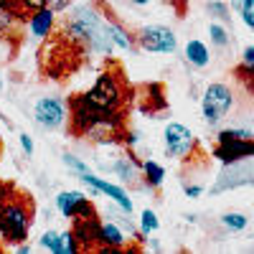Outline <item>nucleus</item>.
Segmentation results:
<instances>
[{
	"instance_id": "nucleus-1",
	"label": "nucleus",
	"mask_w": 254,
	"mask_h": 254,
	"mask_svg": "<svg viewBox=\"0 0 254 254\" xmlns=\"http://www.w3.org/2000/svg\"><path fill=\"white\" fill-rule=\"evenodd\" d=\"M31 229V208L23 198H0V237L8 244H23Z\"/></svg>"
},
{
	"instance_id": "nucleus-2",
	"label": "nucleus",
	"mask_w": 254,
	"mask_h": 254,
	"mask_svg": "<svg viewBox=\"0 0 254 254\" xmlns=\"http://www.w3.org/2000/svg\"><path fill=\"white\" fill-rule=\"evenodd\" d=\"M234 107V92H231L226 84H208L203 99H201V112L208 127H216Z\"/></svg>"
},
{
	"instance_id": "nucleus-3",
	"label": "nucleus",
	"mask_w": 254,
	"mask_h": 254,
	"mask_svg": "<svg viewBox=\"0 0 254 254\" xmlns=\"http://www.w3.org/2000/svg\"><path fill=\"white\" fill-rule=\"evenodd\" d=\"M81 99L92 104V107L97 110H107V112H117L122 107V87H120V81L112 76V74H99L97 81H94V87L87 92V94H81Z\"/></svg>"
},
{
	"instance_id": "nucleus-4",
	"label": "nucleus",
	"mask_w": 254,
	"mask_h": 254,
	"mask_svg": "<svg viewBox=\"0 0 254 254\" xmlns=\"http://www.w3.org/2000/svg\"><path fill=\"white\" fill-rule=\"evenodd\" d=\"M104 20L94 13L92 5H79L71 10L69 20H66V36L76 44H92V38L102 31Z\"/></svg>"
},
{
	"instance_id": "nucleus-5",
	"label": "nucleus",
	"mask_w": 254,
	"mask_h": 254,
	"mask_svg": "<svg viewBox=\"0 0 254 254\" xmlns=\"http://www.w3.org/2000/svg\"><path fill=\"white\" fill-rule=\"evenodd\" d=\"M137 44L142 51H150V54H173L178 49V38L165 26H145L137 33Z\"/></svg>"
},
{
	"instance_id": "nucleus-6",
	"label": "nucleus",
	"mask_w": 254,
	"mask_h": 254,
	"mask_svg": "<svg viewBox=\"0 0 254 254\" xmlns=\"http://www.w3.org/2000/svg\"><path fill=\"white\" fill-rule=\"evenodd\" d=\"M33 117L36 122L44 127V130H59V127L66 122L69 112H66V104L59 97H41L33 107Z\"/></svg>"
},
{
	"instance_id": "nucleus-7",
	"label": "nucleus",
	"mask_w": 254,
	"mask_h": 254,
	"mask_svg": "<svg viewBox=\"0 0 254 254\" xmlns=\"http://www.w3.org/2000/svg\"><path fill=\"white\" fill-rule=\"evenodd\" d=\"M221 163H237V160H247L254 158V140H239L231 135V130H221L219 132V147L214 153Z\"/></svg>"
},
{
	"instance_id": "nucleus-8",
	"label": "nucleus",
	"mask_w": 254,
	"mask_h": 254,
	"mask_svg": "<svg viewBox=\"0 0 254 254\" xmlns=\"http://www.w3.org/2000/svg\"><path fill=\"white\" fill-rule=\"evenodd\" d=\"M56 208L61 216L66 219H84V216H94V206L92 201L79 193V190H61L56 196Z\"/></svg>"
},
{
	"instance_id": "nucleus-9",
	"label": "nucleus",
	"mask_w": 254,
	"mask_h": 254,
	"mask_svg": "<svg viewBox=\"0 0 254 254\" xmlns=\"http://www.w3.org/2000/svg\"><path fill=\"white\" fill-rule=\"evenodd\" d=\"M79 178L87 183V186H92V193H104V196H110V198L122 208V214H132V201H130V196H127L120 186H115V183H110V181H104V178L94 176L92 171H87V173L79 176Z\"/></svg>"
},
{
	"instance_id": "nucleus-10",
	"label": "nucleus",
	"mask_w": 254,
	"mask_h": 254,
	"mask_svg": "<svg viewBox=\"0 0 254 254\" xmlns=\"http://www.w3.org/2000/svg\"><path fill=\"white\" fill-rule=\"evenodd\" d=\"M193 147V135L181 122H171L165 127V153L171 158H186Z\"/></svg>"
},
{
	"instance_id": "nucleus-11",
	"label": "nucleus",
	"mask_w": 254,
	"mask_h": 254,
	"mask_svg": "<svg viewBox=\"0 0 254 254\" xmlns=\"http://www.w3.org/2000/svg\"><path fill=\"white\" fill-rule=\"evenodd\" d=\"M99 224L97 216H84V219H74V237L79 242V249H94L99 247Z\"/></svg>"
},
{
	"instance_id": "nucleus-12",
	"label": "nucleus",
	"mask_w": 254,
	"mask_h": 254,
	"mask_svg": "<svg viewBox=\"0 0 254 254\" xmlns=\"http://www.w3.org/2000/svg\"><path fill=\"white\" fill-rule=\"evenodd\" d=\"M127 244L125 234H122V229L115 224V221H104L99 224V252H117Z\"/></svg>"
},
{
	"instance_id": "nucleus-13",
	"label": "nucleus",
	"mask_w": 254,
	"mask_h": 254,
	"mask_svg": "<svg viewBox=\"0 0 254 254\" xmlns=\"http://www.w3.org/2000/svg\"><path fill=\"white\" fill-rule=\"evenodd\" d=\"M54 20H56V13L46 5L41 10H33V15L28 18V28H31V36L33 38H46L51 36L54 31Z\"/></svg>"
},
{
	"instance_id": "nucleus-14",
	"label": "nucleus",
	"mask_w": 254,
	"mask_h": 254,
	"mask_svg": "<svg viewBox=\"0 0 254 254\" xmlns=\"http://www.w3.org/2000/svg\"><path fill=\"white\" fill-rule=\"evenodd\" d=\"M183 56L188 64H193L196 69H206L208 66V61H211V54H208V46L203 44V41L198 38H190L186 49H183Z\"/></svg>"
},
{
	"instance_id": "nucleus-15",
	"label": "nucleus",
	"mask_w": 254,
	"mask_h": 254,
	"mask_svg": "<svg viewBox=\"0 0 254 254\" xmlns=\"http://www.w3.org/2000/svg\"><path fill=\"white\" fill-rule=\"evenodd\" d=\"M104 31H107V36L112 38V44H115V46H120V49H125V51H130V49L135 46L132 36L127 33V31H125L122 26L112 23V20H104Z\"/></svg>"
},
{
	"instance_id": "nucleus-16",
	"label": "nucleus",
	"mask_w": 254,
	"mask_h": 254,
	"mask_svg": "<svg viewBox=\"0 0 254 254\" xmlns=\"http://www.w3.org/2000/svg\"><path fill=\"white\" fill-rule=\"evenodd\" d=\"M112 168H115V173L120 176L122 183H135L137 181V165H135V160L130 155H127V158H117Z\"/></svg>"
},
{
	"instance_id": "nucleus-17",
	"label": "nucleus",
	"mask_w": 254,
	"mask_h": 254,
	"mask_svg": "<svg viewBox=\"0 0 254 254\" xmlns=\"http://www.w3.org/2000/svg\"><path fill=\"white\" fill-rule=\"evenodd\" d=\"M142 173H145L147 186H153V188L163 186V181H165V168L160 163H155V160H145L142 163Z\"/></svg>"
},
{
	"instance_id": "nucleus-18",
	"label": "nucleus",
	"mask_w": 254,
	"mask_h": 254,
	"mask_svg": "<svg viewBox=\"0 0 254 254\" xmlns=\"http://www.w3.org/2000/svg\"><path fill=\"white\" fill-rule=\"evenodd\" d=\"M221 224H224V229H229V231H244V229L249 226V219H247L244 214H239V211H229V214L221 216Z\"/></svg>"
},
{
	"instance_id": "nucleus-19",
	"label": "nucleus",
	"mask_w": 254,
	"mask_h": 254,
	"mask_svg": "<svg viewBox=\"0 0 254 254\" xmlns=\"http://www.w3.org/2000/svg\"><path fill=\"white\" fill-rule=\"evenodd\" d=\"M208 38H211V44L219 46V49L229 46V31L221 23H208Z\"/></svg>"
},
{
	"instance_id": "nucleus-20",
	"label": "nucleus",
	"mask_w": 254,
	"mask_h": 254,
	"mask_svg": "<svg viewBox=\"0 0 254 254\" xmlns=\"http://www.w3.org/2000/svg\"><path fill=\"white\" fill-rule=\"evenodd\" d=\"M158 226H160V221H158V216H155V211L145 208L142 214H140V231L147 237V234H153V231H158Z\"/></svg>"
},
{
	"instance_id": "nucleus-21",
	"label": "nucleus",
	"mask_w": 254,
	"mask_h": 254,
	"mask_svg": "<svg viewBox=\"0 0 254 254\" xmlns=\"http://www.w3.org/2000/svg\"><path fill=\"white\" fill-rule=\"evenodd\" d=\"M38 244L54 254H61V231H44V237H41Z\"/></svg>"
},
{
	"instance_id": "nucleus-22",
	"label": "nucleus",
	"mask_w": 254,
	"mask_h": 254,
	"mask_svg": "<svg viewBox=\"0 0 254 254\" xmlns=\"http://www.w3.org/2000/svg\"><path fill=\"white\" fill-rule=\"evenodd\" d=\"M206 10H208V15H214V18H219V20H229V5L226 3H221V0H208L206 3Z\"/></svg>"
},
{
	"instance_id": "nucleus-23",
	"label": "nucleus",
	"mask_w": 254,
	"mask_h": 254,
	"mask_svg": "<svg viewBox=\"0 0 254 254\" xmlns=\"http://www.w3.org/2000/svg\"><path fill=\"white\" fill-rule=\"evenodd\" d=\"M79 242L74 237V231H61V254H76Z\"/></svg>"
},
{
	"instance_id": "nucleus-24",
	"label": "nucleus",
	"mask_w": 254,
	"mask_h": 254,
	"mask_svg": "<svg viewBox=\"0 0 254 254\" xmlns=\"http://www.w3.org/2000/svg\"><path fill=\"white\" fill-rule=\"evenodd\" d=\"M64 163H66V168H71V171H74V173H79V176H84V173L89 171V168H87V163H84V160H79V158H76V155H71V153H66V155H64Z\"/></svg>"
},
{
	"instance_id": "nucleus-25",
	"label": "nucleus",
	"mask_w": 254,
	"mask_h": 254,
	"mask_svg": "<svg viewBox=\"0 0 254 254\" xmlns=\"http://www.w3.org/2000/svg\"><path fill=\"white\" fill-rule=\"evenodd\" d=\"M242 18L249 28H254V0H242Z\"/></svg>"
},
{
	"instance_id": "nucleus-26",
	"label": "nucleus",
	"mask_w": 254,
	"mask_h": 254,
	"mask_svg": "<svg viewBox=\"0 0 254 254\" xmlns=\"http://www.w3.org/2000/svg\"><path fill=\"white\" fill-rule=\"evenodd\" d=\"M20 10H41L46 8V0H18Z\"/></svg>"
},
{
	"instance_id": "nucleus-27",
	"label": "nucleus",
	"mask_w": 254,
	"mask_h": 254,
	"mask_svg": "<svg viewBox=\"0 0 254 254\" xmlns=\"http://www.w3.org/2000/svg\"><path fill=\"white\" fill-rule=\"evenodd\" d=\"M18 140H20V147H23V153H26V158H31V155H33V137L23 132V135H20Z\"/></svg>"
},
{
	"instance_id": "nucleus-28",
	"label": "nucleus",
	"mask_w": 254,
	"mask_h": 254,
	"mask_svg": "<svg viewBox=\"0 0 254 254\" xmlns=\"http://www.w3.org/2000/svg\"><path fill=\"white\" fill-rule=\"evenodd\" d=\"M71 3V0H46V5L54 10V13H59V10H66V5Z\"/></svg>"
},
{
	"instance_id": "nucleus-29",
	"label": "nucleus",
	"mask_w": 254,
	"mask_h": 254,
	"mask_svg": "<svg viewBox=\"0 0 254 254\" xmlns=\"http://www.w3.org/2000/svg\"><path fill=\"white\" fill-rule=\"evenodd\" d=\"M183 190H186V196H188V198H198V196L203 193V186H188V183H186Z\"/></svg>"
},
{
	"instance_id": "nucleus-30",
	"label": "nucleus",
	"mask_w": 254,
	"mask_h": 254,
	"mask_svg": "<svg viewBox=\"0 0 254 254\" xmlns=\"http://www.w3.org/2000/svg\"><path fill=\"white\" fill-rule=\"evenodd\" d=\"M242 61H244V66H252V69H254V46H247V49H244Z\"/></svg>"
},
{
	"instance_id": "nucleus-31",
	"label": "nucleus",
	"mask_w": 254,
	"mask_h": 254,
	"mask_svg": "<svg viewBox=\"0 0 254 254\" xmlns=\"http://www.w3.org/2000/svg\"><path fill=\"white\" fill-rule=\"evenodd\" d=\"M127 3H132V5L142 8V5H150V0H127Z\"/></svg>"
},
{
	"instance_id": "nucleus-32",
	"label": "nucleus",
	"mask_w": 254,
	"mask_h": 254,
	"mask_svg": "<svg viewBox=\"0 0 254 254\" xmlns=\"http://www.w3.org/2000/svg\"><path fill=\"white\" fill-rule=\"evenodd\" d=\"M18 252H20V254H28V252H31V247H28V244H20V247H18Z\"/></svg>"
},
{
	"instance_id": "nucleus-33",
	"label": "nucleus",
	"mask_w": 254,
	"mask_h": 254,
	"mask_svg": "<svg viewBox=\"0 0 254 254\" xmlns=\"http://www.w3.org/2000/svg\"><path fill=\"white\" fill-rule=\"evenodd\" d=\"M231 5H234L237 10H242V0H231Z\"/></svg>"
},
{
	"instance_id": "nucleus-34",
	"label": "nucleus",
	"mask_w": 254,
	"mask_h": 254,
	"mask_svg": "<svg viewBox=\"0 0 254 254\" xmlns=\"http://www.w3.org/2000/svg\"><path fill=\"white\" fill-rule=\"evenodd\" d=\"M0 92H3V79H0Z\"/></svg>"
}]
</instances>
